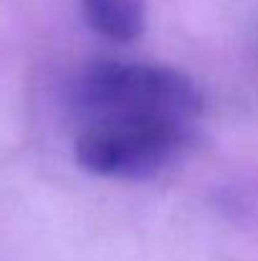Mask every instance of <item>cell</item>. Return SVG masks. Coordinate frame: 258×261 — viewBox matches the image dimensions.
Returning <instances> with one entry per match:
<instances>
[{"instance_id": "6da1fadb", "label": "cell", "mask_w": 258, "mask_h": 261, "mask_svg": "<svg viewBox=\"0 0 258 261\" xmlns=\"http://www.w3.org/2000/svg\"><path fill=\"white\" fill-rule=\"evenodd\" d=\"M74 158L111 180L160 175L190 145L203 99L182 71L145 61H96L71 91Z\"/></svg>"}, {"instance_id": "7a4b0ae2", "label": "cell", "mask_w": 258, "mask_h": 261, "mask_svg": "<svg viewBox=\"0 0 258 261\" xmlns=\"http://www.w3.org/2000/svg\"><path fill=\"white\" fill-rule=\"evenodd\" d=\"M89 23L106 38L132 41L145 28L142 0H81Z\"/></svg>"}]
</instances>
